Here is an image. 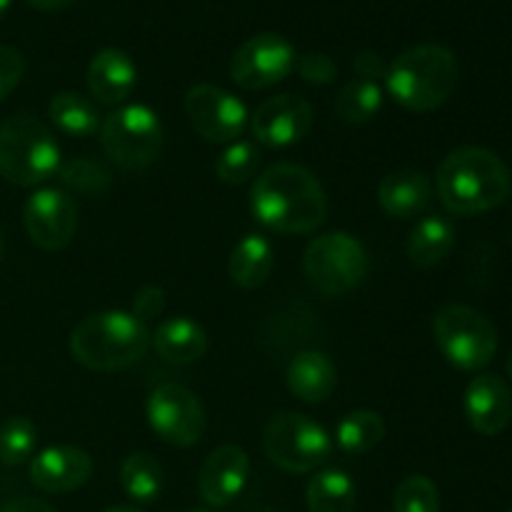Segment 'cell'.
<instances>
[{
  "label": "cell",
  "instance_id": "cell-1",
  "mask_svg": "<svg viewBox=\"0 0 512 512\" xmlns=\"http://www.w3.org/2000/svg\"><path fill=\"white\" fill-rule=\"evenodd\" d=\"M250 210L260 225L285 235L318 230L328 218V195L308 168L275 163L250 190Z\"/></svg>",
  "mask_w": 512,
  "mask_h": 512
},
{
  "label": "cell",
  "instance_id": "cell-2",
  "mask_svg": "<svg viewBox=\"0 0 512 512\" xmlns=\"http://www.w3.org/2000/svg\"><path fill=\"white\" fill-rule=\"evenodd\" d=\"M440 203L453 215H480L510 198V170L493 150L458 148L440 163L435 175Z\"/></svg>",
  "mask_w": 512,
  "mask_h": 512
},
{
  "label": "cell",
  "instance_id": "cell-3",
  "mask_svg": "<svg viewBox=\"0 0 512 512\" xmlns=\"http://www.w3.org/2000/svg\"><path fill=\"white\" fill-rule=\"evenodd\" d=\"M153 345V333L133 313H95L80 320L70 333L75 363L95 373H118L133 368Z\"/></svg>",
  "mask_w": 512,
  "mask_h": 512
},
{
  "label": "cell",
  "instance_id": "cell-4",
  "mask_svg": "<svg viewBox=\"0 0 512 512\" xmlns=\"http://www.w3.org/2000/svg\"><path fill=\"white\" fill-rule=\"evenodd\" d=\"M458 60L453 50L438 43L415 45L388 65L385 88L413 113L438 110L458 88Z\"/></svg>",
  "mask_w": 512,
  "mask_h": 512
},
{
  "label": "cell",
  "instance_id": "cell-5",
  "mask_svg": "<svg viewBox=\"0 0 512 512\" xmlns=\"http://www.w3.org/2000/svg\"><path fill=\"white\" fill-rule=\"evenodd\" d=\"M60 145L35 115L18 113L0 123V175L20 188L45 183L60 170Z\"/></svg>",
  "mask_w": 512,
  "mask_h": 512
},
{
  "label": "cell",
  "instance_id": "cell-6",
  "mask_svg": "<svg viewBox=\"0 0 512 512\" xmlns=\"http://www.w3.org/2000/svg\"><path fill=\"white\" fill-rule=\"evenodd\" d=\"M433 338L443 358L460 370H483L498 353V328L470 305H445L433 318Z\"/></svg>",
  "mask_w": 512,
  "mask_h": 512
},
{
  "label": "cell",
  "instance_id": "cell-7",
  "mask_svg": "<svg viewBox=\"0 0 512 512\" xmlns=\"http://www.w3.org/2000/svg\"><path fill=\"white\" fill-rule=\"evenodd\" d=\"M263 450L270 463L285 473H313L333 455L328 430L303 413H278L263 430Z\"/></svg>",
  "mask_w": 512,
  "mask_h": 512
},
{
  "label": "cell",
  "instance_id": "cell-8",
  "mask_svg": "<svg viewBox=\"0 0 512 512\" xmlns=\"http://www.w3.org/2000/svg\"><path fill=\"white\" fill-rule=\"evenodd\" d=\"M368 268L370 263L363 243L340 230L318 235L303 255L305 278L328 298L353 293L365 280Z\"/></svg>",
  "mask_w": 512,
  "mask_h": 512
},
{
  "label": "cell",
  "instance_id": "cell-9",
  "mask_svg": "<svg viewBox=\"0 0 512 512\" xmlns=\"http://www.w3.org/2000/svg\"><path fill=\"white\" fill-rule=\"evenodd\" d=\"M100 145L118 168L143 170L163 148V123L148 105H123L100 123Z\"/></svg>",
  "mask_w": 512,
  "mask_h": 512
},
{
  "label": "cell",
  "instance_id": "cell-10",
  "mask_svg": "<svg viewBox=\"0 0 512 512\" xmlns=\"http://www.w3.org/2000/svg\"><path fill=\"white\" fill-rule=\"evenodd\" d=\"M145 415L153 433L173 448H193L205 433L203 403L183 385H158L150 393Z\"/></svg>",
  "mask_w": 512,
  "mask_h": 512
},
{
  "label": "cell",
  "instance_id": "cell-11",
  "mask_svg": "<svg viewBox=\"0 0 512 512\" xmlns=\"http://www.w3.org/2000/svg\"><path fill=\"white\" fill-rule=\"evenodd\" d=\"M298 63L293 43L278 33L245 40L230 60V78L245 90H265L283 83Z\"/></svg>",
  "mask_w": 512,
  "mask_h": 512
},
{
  "label": "cell",
  "instance_id": "cell-12",
  "mask_svg": "<svg viewBox=\"0 0 512 512\" xmlns=\"http://www.w3.org/2000/svg\"><path fill=\"white\" fill-rule=\"evenodd\" d=\"M185 113L195 133L210 143H233L248 125V110L243 100L210 83L193 85L185 93Z\"/></svg>",
  "mask_w": 512,
  "mask_h": 512
},
{
  "label": "cell",
  "instance_id": "cell-13",
  "mask_svg": "<svg viewBox=\"0 0 512 512\" xmlns=\"http://www.w3.org/2000/svg\"><path fill=\"white\" fill-rule=\"evenodd\" d=\"M28 238L43 250H63L78 228V205L60 188L35 190L23 210Z\"/></svg>",
  "mask_w": 512,
  "mask_h": 512
},
{
  "label": "cell",
  "instance_id": "cell-14",
  "mask_svg": "<svg viewBox=\"0 0 512 512\" xmlns=\"http://www.w3.org/2000/svg\"><path fill=\"white\" fill-rule=\"evenodd\" d=\"M313 108L305 98L293 93L263 100L250 118L255 140L265 148H290L300 143L313 128Z\"/></svg>",
  "mask_w": 512,
  "mask_h": 512
},
{
  "label": "cell",
  "instance_id": "cell-15",
  "mask_svg": "<svg viewBox=\"0 0 512 512\" xmlns=\"http://www.w3.org/2000/svg\"><path fill=\"white\" fill-rule=\"evenodd\" d=\"M250 458L240 445H220L205 458L198 475V493L210 508H225L248 485Z\"/></svg>",
  "mask_w": 512,
  "mask_h": 512
},
{
  "label": "cell",
  "instance_id": "cell-16",
  "mask_svg": "<svg viewBox=\"0 0 512 512\" xmlns=\"http://www.w3.org/2000/svg\"><path fill=\"white\" fill-rule=\"evenodd\" d=\"M465 418L475 433L495 438L512 420V390L500 375L485 373L470 380L463 398Z\"/></svg>",
  "mask_w": 512,
  "mask_h": 512
},
{
  "label": "cell",
  "instance_id": "cell-17",
  "mask_svg": "<svg viewBox=\"0 0 512 512\" xmlns=\"http://www.w3.org/2000/svg\"><path fill=\"white\" fill-rule=\"evenodd\" d=\"M93 475V458L75 445L45 448L30 460V480L43 493H73Z\"/></svg>",
  "mask_w": 512,
  "mask_h": 512
},
{
  "label": "cell",
  "instance_id": "cell-18",
  "mask_svg": "<svg viewBox=\"0 0 512 512\" xmlns=\"http://www.w3.org/2000/svg\"><path fill=\"white\" fill-rule=\"evenodd\" d=\"M138 83V68L133 58L118 48H105L90 60L88 88L98 103L115 105L130 98Z\"/></svg>",
  "mask_w": 512,
  "mask_h": 512
},
{
  "label": "cell",
  "instance_id": "cell-19",
  "mask_svg": "<svg viewBox=\"0 0 512 512\" xmlns=\"http://www.w3.org/2000/svg\"><path fill=\"white\" fill-rule=\"evenodd\" d=\"M433 200V183L413 168L388 173L378 185V203L390 218L410 220L423 213Z\"/></svg>",
  "mask_w": 512,
  "mask_h": 512
},
{
  "label": "cell",
  "instance_id": "cell-20",
  "mask_svg": "<svg viewBox=\"0 0 512 512\" xmlns=\"http://www.w3.org/2000/svg\"><path fill=\"white\" fill-rule=\"evenodd\" d=\"M285 378H288V388L295 398H300L303 403H323L338 385V368L320 350H305L290 360Z\"/></svg>",
  "mask_w": 512,
  "mask_h": 512
},
{
  "label": "cell",
  "instance_id": "cell-21",
  "mask_svg": "<svg viewBox=\"0 0 512 512\" xmlns=\"http://www.w3.org/2000/svg\"><path fill=\"white\" fill-rule=\"evenodd\" d=\"M153 345L160 358L168 360V363L188 365L205 355V350H208V333L195 320L173 318L155 328Z\"/></svg>",
  "mask_w": 512,
  "mask_h": 512
},
{
  "label": "cell",
  "instance_id": "cell-22",
  "mask_svg": "<svg viewBox=\"0 0 512 512\" xmlns=\"http://www.w3.org/2000/svg\"><path fill=\"white\" fill-rule=\"evenodd\" d=\"M275 265V250L268 238L258 233H250L240 240L230 253V278L235 285L245 290L260 288L270 278Z\"/></svg>",
  "mask_w": 512,
  "mask_h": 512
},
{
  "label": "cell",
  "instance_id": "cell-23",
  "mask_svg": "<svg viewBox=\"0 0 512 512\" xmlns=\"http://www.w3.org/2000/svg\"><path fill=\"white\" fill-rule=\"evenodd\" d=\"M455 245V228L443 215L420 220L408 238V258L418 268H433L443 263Z\"/></svg>",
  "mask_w": 512,
  "mask_h": 512
},
{
  "label": "cell",
  "instance_id": "cell-24",
  "mask_svg": "<svg viewBox=\"0 0 512 512\" xmlns=\"http://www.w3.org/2000/svg\"><path fill=\"white\" fill-rule=\"evenodd\" d=\"M308 512H353L358 503V490L345 470H320L308 483Z\"/></svg>",
  "mask_w": 512,
  "mask_h": 512
},
{
  "label": "cell",
  "instance_id": "cell-25",
  "mask_svg": "<svg viewBox=\"0 0 512 512\" xmlns=\"http://www.w3.org/2000/svg\"><path fill=\"white\" fill-rule=\"evenodd\" d=\"M48 118L55 128L73 138H90L100 130V113L93 100L80 93H58L48 105Z\"/></svg>",
  "mask_w": 512,
  "mask_h": 512
},
{
  "label": "cell",
  "instance_id": "cell-26",
  "mask_svg": "<svg viewBox=\"0 0 512 512\" xmlns=\"http://www.w3.org/2000/svg\"><path fill=\"white\" fill-rule=\"evenodd\" d=\"M385 438V420L375 410H353L345 415L335 430L340 450L348 455H363Z\"/></svg>",
  "mask_w": 512,
  "mask_h": 512
},
{
  "label": "cell",
  "instance_id": "cell-27",
  "mask_svg": "<svg viewBox=\"0 0 512 512\" xmlns=\"http://www.w3.org/2000/svg\"><path fill=\"white\" fill-rule=\"evenodd\" d=\"M163 468L148 453H133L120 465V485L135 503H153L163 490Z\"/></svg>",
  "mask_w": 512,
  "mask_h": 512
},
{
  "label": "cell",
  "instance_id": "cell-28",
  "mask_svg": "<svg viewBox=\"0 0 512 512\" xmlns=\"http://www.w3.org/2000/svg\"><path fill=\"white\" fill-rule=\"evenodd\" d=\"M380 108H383V90L370 80H350L335 98V115L350 125L368 123L380 113Z\"/></svg>",
  "mask_w": 512,
  "mask_h": 512
},
{
  "label": "cell",
  "instance_id": "cell-29",
  "mask_svg": "<svg viewBox=\"0 0 512 512\" xmlns=\"http://www.w3.org/2000/svg\"><path fill=\"white\" fill-rule=\"evenodd\" d=\"M58 178L65 188L83 195H100L110 188L113 175L100 160L95 158H75L60 165Z\"/></svg>",
  "mask_w": 512,
  "mask_h": 512
},
{
  "label": "cell",
  "instance_id": "cell-30",
  "mask_svg": "<svg viewBox=\"0 0 512 512\" xmlns=\"http://www.w3.org/2000/svg\"><path fill=\"white\" fill-rule=\"evenodd\" d=\"M38 443V428L23 415L8 418L0 425V463L23 465L33 458Z\"/></svg>",
  "mask_w": 512,
  "mask_h": 512
},
{
  "label": "cell",
  "instance_id": "cell-31",
  "mask_svg": "<svg viewBox=\"0 0 512 512\" xmlns=\"http://www.w3.org/2000/svg\"><path fill=\"white\" fill-rule=\"evenodd\" d=\"M260 158H263V153H260L258 145L250 143V140H238L223 150V155L215 163V175L225 185H243L260 168Z\"/></svg>",
  "mask_w": 512,
  "mask_h": 512
},
{
  "label": "cell",
  "instance_id": "cell-32",
  "mask_svg": "<svg viewBox=\"0 0 512 512\" xmlns=\"http://www.w3.org/2000/svg\"><path fill=\"white\" fill-rule=\"evenodd\" d=\"M393 512H440L438 488L425 475H410L395 488Z\"/></svg>",
  "mask_w": 512,
  "mask_h": 512
},
{
  "label": "cell",
  "instance_id": "cell-33",
  "mask_svg": "<svg viewBox=\"0 0 512 512\" xmlns=\"http://www.w3.org/2000/svg\"><path fill=\"white\" fill-rule=\"evenodd\" d=\"M295 70L300 73V78L308 80L313 85H330L338 78V65L328 58L325 53H305L300 55Z\"/></svg>",
  "mask_w": 512,
  "mask_h": 512
},
{
  "label": "cell",
  "instance_id": "cell-34",
  "mask_svg": "<svg viewBox=\"0 0 512 512\" xmlns=\"http://www.w3.org/2000/svg\"><path fill=\"white\" fill-rule=\"evenodd\" d=\"M25 60L20 50L10 48V45H0V100L8 98L18 83L23 80Z\"/></svg>",
  "mask_w": 512,
  "mask_h": 512
},
{
  "label": "cell",
  "instance_id": "cell-35",
  "mask_svg": "<svg viewBox=\"0 0 512 512\" xmlns=\"http://www.w3.org/2000/svg\"><path fill=\"white\" fill-rule=\"evenodd\" d=\"M165 310V293L158 285H145L135 293L133 298V315L140 320V323L148 325L150 320L160 318Z\"/></svg>",
  "mask_w": 512,
  "mask_h": 512
},
{
  "label": "cell",
  "instance_id": "cell-36",
  "mask_svg": "<svg viewBox=\"0 0 512 512\" xmlns=\"http://www.w3.org/2000/svg\"><path fill=\"white\" fill-rule=\"evenodd\" d=\"M388 65L383 60V55L373 53V50H363L360 55H355L353 68L355 73L360 75V80H370V83H378V80H385L388 75Z\"/></svg>",
  "mask_w": 512,
  "mask_h": 512
},
{
  "label": "cell",
  "instance_id": "cell-37",
  "mask_svg": "<svg viewBox=\"0 0 512 512\" xmlns=\"http://www.w3.org/2000/svg\"><path fill=\"white\" fill-rule=\"evenodd\" d=\"M0 512H55L48 503L35 498H13L0 508Z\"/></svg>",
  "mask_w": 512,
  "mask_h": 512
},
{
  "label": "cell",
  "instance_id": "cell-38",
  "mask_svg": "<svg viewBox=\"0 0 512 512\" xmlns=\"http://www.w3.org/2000/svg\"><path fill=\"white\" fill-rule=\"evenodd\" d=\"M25 3L35 10H60L73 3V0H25Z\"/></svg>",
  "mask_w": 512,
  "mask_h": 512
},
{
  "label": "cell",
  "instance_id": "cell-39",
  "mask_svg": "<svg viewBox=\"0 0 512 512\" xmlns=\"http://www.w3.org/2000/svg\"><path fill=\"white\" fill-rule=\"evenodd\" d=\"M105 512H143V510L135 508V505H115V508H110Z\"/></svg>",
  "mask_w": 512,
  "mask_h": 512
},
{
  "label": "cell",
  "instance_id": "cell-40",
  "mask_svg": "<svg viewBox=\"0 0 512 512\" xmlns=\"http://www.w3.org/2000/svg\"><path fill=\"white\" fill-rule=\"evenodd\" d=\"M10 8V0H0V18H3L5 15V10Z\"/></svg>",
  "mask_w": 512,
  "mask_h": 512
},
{
  "label": "cell",
  "instance_id": "cell-41",
  "mask_svg": "<svg viewBox=\"0 0 512 512\" xmlns=\"http://www.w3.org/2000/svg\"><path fill=\"white\" fill-rule=\"evenodd\" d=\"M508 378L512 380V353H510V358H508Z\"/></svg>",
  "mask_w": 512,
  "mask_h": 512
},
{
  "label": "cell",
  "instance_id": "cell-42",
  "mask_svg": "<svg viewBox=\"0 0 512 512\" xmlns=\"http://www.w3.org/2000/svg\"><path fill=\"white\" fill-rule=\"evenodd\" d=\"M0 258H3V238H0Z\"/></svg>",
  "mask_w": 512,
  "mask_h": 512
},
{
  "label": "cell",
  "instance_id": "cell-43",
  "mask_svg": "<svg viewBox=\"0 0 512 512\" xmlns=\"http://www.w3.org/2000/svg\"><path fill=\"white\" fill-rule=\"evenodd\" d=\"M190 512H210V510H190Z\"/></svg>",
  "mask_w": 512,
  "mask_h": 512
},
{
  "label": "cell",
  "instance_id": "cell-44",
  "mask_svg": "<svg viewBox=\"0 0 512 512\" xmlns=\"http://www.w3.org/2000/svg\"><path fill=\"white\" fill-rule=\"evenodd\" d=\"M508 512H512V508H510V510H508Z\"/></svg>",
  "mask_w": 512,
  "mask_h": 512
}]
</instances>
